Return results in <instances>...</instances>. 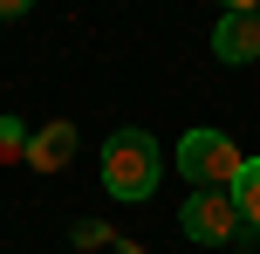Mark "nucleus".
<instances>
[{
  "mask_svg": "<svg viewBox=\"0 0 260 254\" xmlns=\"http://www.w3.org/2000/svg\"><path fill=\"white\" fill-rule=\"evenodd\" d=\"M157 179H165V151H157V137L137 131V124L110 131V145H103V186H110V200H151Z\"/></svg>",
  "mask_w": 260,
  "mask_h": 254,
  "instance_id": "nucleus-1",
  "label": "nucleus"
},
{
  "mask_svg": "<svg viewBox=\"0 0 260 254\" xmlns=\"http://www.w3.org/2000/svg\"><path fill=\"white\" fill-rule=\"evenodd\" d=\"M240 165H247V151H240L226 131H212V124H199V131L178 137V172L192 179V186H233Z\"/></svg>",
  "mask_w": 260,
  "mask_h": 254,
  "instance_id": "nucleus-2",
  "label": "nucleus"
},
{
  "mask_svg": "<svg viewBox=\"0 0 260 254\" xmlns=\"http://www.w3.org/2000/svg\"><path fill=\"white\" fill-rule=\"evenodd\" d=\"M178 227L192 234L199 247H240L247 220H240V206H233V192H226V186H199L192 200L178 206Z\"/></svg>",
  "mask_w": 260,
  "mask_h": 254,
  "instance_id": "nucleus-3",
  "label": "nucleus"
},
{
  "mask_svg": "<svg viewBox=\"0 0 260 254\" xmlns=\"http://www.w3.org/2000/svg\"><path fill=\"white\" fill-rule=\"evenodd\" d=\"M76 151H82V137H76V124H69V117L27 131V165H35V172H69V165H76Z\"/></svg>",
  "mask_w": 260,
  "mask_h": 254,
  "instance_id": "nucleus-4",
  "label": "nucleus"
},
{
  "mask_svg": "<svg viewBox=\"0 0 260 254\" xmlns=\"http://www.w3.org/2000/svg\"><path fill=\"white\" fill-rule=\"evenodd\" d=\"M212 55L219 62H260V14H219Z\"/></svg>",
  "mask_w": 260,
  "mask_h": 254,
  "instance_id": "nucleus-5",
  "label": "nucleus"
},
{
  "mask_svg": "<svg viewBox=\"0 0 260 254\" xmlns=\"http://www.w3.org/2000/svg\"><path fill=\"white\" fill-rule=\"evenodd\" d=\"M226 192H233L240 220H247V227H260V158H247V165H240V179H233Z\"/></svg>",
  "mask_w": 260,
  "mask_h": 254,
  "instance_id": "nucleus-6",
  "label": "nucleus"
},
{
  "mask_svg": "<svg viewBox=\"0 0 260 254\" xmlns=\"http://www.w3.org/2000/svg\"><path fill=\"white\" fill-rule=\"evenodd\" d=\"M21 158H27V124L0 117V165H21Z\"/></svg>",
  "mask_w": 260,
  "mask_h": 254,
  "instance_id": "nucleus-7",
  "label": "nucleus"
},
{
  "mask_svg": "<svg viewBox=\"0 0 260 254\" xmlns=\"http://www.w3.org/2000/svg\"><path fill=\"white\" fill-rule=\"evenodd\" d=\"M27 7H35V0H0V21H21Z\"/></svg>",
  "mask_w": 260,
  "mask_h": 254,
  "instance_id": "nucleus-8",
  "label": "nucleus"
},
{
  "mask_svg": "<svg viewBox=\"0 0 260 254\" xmlns=\"http://www.w3.org/2000/svg\"><path fill=\"white\" fill-rule=\"evenodd\" d=\"M226 14H260V0H219Z\"/></svg>",
  "mask_w": 260,
  "mask_h": 254,
  "instance_id": "nucleus-9",
  "label": "nucleus"
}]
</instances>
